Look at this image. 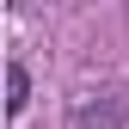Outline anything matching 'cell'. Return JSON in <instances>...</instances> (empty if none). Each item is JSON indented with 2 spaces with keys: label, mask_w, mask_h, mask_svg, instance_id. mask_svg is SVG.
I'll return each mask as SVG.
<instances>
[{
  "label": "cell",
  "mask_w": 129,
  "mask_h": 129,
  "mask_svg": "<svg viewBox=\"0 0 129 129\" xmlns=\"http://www.w3.org/2000/svg\"><path fill=\"white\" fill-rule=\"evenodd\" d=\"M25 99H31V74L12 61V68H6V111H12V117L25 111Z\"/></svg>",
  "instance_id": "obj_1"
}]
</instances>
